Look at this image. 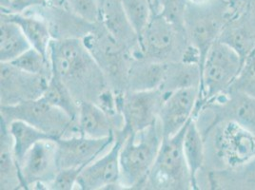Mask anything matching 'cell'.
<instances>
[{"label": "cell", "instance_id": "obj_1", "mask_svg": "<svg viewBox=\"0 0 255 190\" xmlns=\"http://www.w3.org/2000/svg\"><path fill=\"white\" fill-rule=\"evenodd\" d=\"M49 57L58 75L78 103L97 104L111 90L102 70L82 39H53Z\"/></svg>", "mask_w": 255, "mask_h": 190}, {"label": "cell", "instance_id": "obj_32", "mask_svg": "<svg viewBox=\"0 0 255 190\" xmlns=\"http://www.w3.org/2000/svg\"><path fill=\"white\" fill-rule=\"evenodd\" d=\"M229 90L238 91L255 98V52L245 60L240 73Z\"/></svg>", "mask_w": 255, "mask_h": 190}, {"label": "cell", "instance_id": "obj_42", "mask_svg": "<svg viewBox=\"0 0 255 190\" xmlns=\"http://www.w3.org/2000/svg\"><path fill=\"white\" fill-rule=\"evenodd\" d=\"M101 1H102V0H100V3H101Z\"/></svg>", "mask_w": 255, "mask_h": 190}, {"label": "cell", "instance_id": "obj_34", "mask_svg": "<svg viewBox=\"0 0 255 190\" xmlns=\"http://www.w3.org/2000/svg\"><path fill=\"white\" fill-rule=\"evenodd\" d=\"M188 0H161L160 14L169 21L184 27V16Z\"/></svg>", "mask_w": 255, "mask_h": 190}, {"label": "cell", "instance_id": "obj_8", "mask_svg": "<svg viewBox=\"0 0 255 190\" xmlns=\"http://www.w3.org/2000/svg\"><path fill=\"white\" fill-rule=\"evenodd\" d=\"M188 124L175 135L163 139L143 190H192L191 175L183 151V140Z\"/></svg>", "mask_w": 255, "mask_h": 190}, {"label": "cell", "instance_id": "obj_15", "mask_svg": "<svg viewBox=\"0 0 255 190\" xmlns=\"http://www.w3.org/2000/svg\"><path fill=\"white\" fill-rule=\"evenodd\" d=\"M115 140L116 133L107 138H91L82 134H75L57 139L59 168L84 169L108 151Z\"/></svg>", "mask_w": 255, "mask_h": 190}, {"label": "cell", "instance_id": "obj_23", "mask_svg": "<svg viewBox=\"0 0 255 190\" xmlns=\"http://www.w3.org/2000/svg\"><path fill=\"white\" fill-rule=\"evenodd\" d=\"M0 190H22L20 171L12 149L8 123L0 118Z\"/></svg>", "mask_w": 255, "mask_h": 190}, {"label": "cell", "instance_id": "obj_5", "mask_svg": "<svg viewBox=\"0 0 255 190\" xmlns=\"http://www.w3.org/2000/svg\"><path fill=\"white\" fill-rule=\"evenodd\" d=\"M205 140L206 155L213 164L209 170L239 166L255 157V135L234 121H223L211 128Z\"/></svg>", "mask_w": 255, "mask_h": 190}, {"label": "cell", "instance_id": "obj_37", "mask_svg": "<svg viewBox=\"0 0 255 190\" xmlns=\"http://www.w3.org/2000/svg\"><path fill=\"white\" fill-rule=\"evenodd\" d=\"M149 2H150V4H151L153 13H154V14L159 13L160 7H161V0H149Z\"/></svg>", "mask_w": 255, "mask_h": 190}, {"label": "cell", "instance_id": "obj_25", "mask_svg": "<svg viewBox=\"0 0 255 190\" xmlns=\"http://www.w3.org/2000/svg\"><path fill=\"white\" fill-rule=\"evenodd\" d=\"M183 151L191 175L192 190H200L198 178L206 162V147L202 133L193 118L186 128L183 140Z\"/></svg>", "mask_w": 255, "mask_h": 190}, {"label": "cell", "instance_id": "obj_29", "mask_svg": "<svg viewBox=\"0 0 255 190\" xmlns=\"http://www.w3.org/2000/svg\"><path fill=\"white\" fill-rule=\"evenodd\" d=\"M42 97L50 104L62 109L69 116L77 121L79 103L76 101L74 95H72L71 91L60 79V77L54 73H53L48 81Z\"/></svg>", "mask_w": 255, "mask_h": 190}, {"label": "cell", "instance_id": "obj_27", "mask_svg": "<svg viewBox=\"0 0 255 190\" xmlns=\"http://www.w3.org/2000/svg\"><path fill=\"white\" fill-rule=\"evenodd\" d=\"M31 48L21 28L0 15V63H10Z\"/></svg>", "mask_w": 255, "mask_h": 190}, {"label": "cell", "instance_id": "obj_12", "mask_svg": "<svg viewBox=\"0 0 255 190\" xmlns=\"http://www.w3.org/2000/svg\"><path fill=\"white\" fill-rule=\"evenodd\" d=\"M59 170L56 140L36 143L19 167L22 190H48Z\"/></svg>", "mask_w": 255, "mask_h": 190}, {"label": "cell", "instance_id": "obj_39", "mask_svg": "<svg viewBox=\"0 0 255 190\" xmlns=\"http://www.w3.org/2000/svg\"><path fill=\"white\" fill-rule=\"evenodd\" d=\"M208 1H211V0H188V2L193 3V4H201V3H205Z\"/></svg>", "mask_w": 255, "mask_h": 190}, {"label": "cell", "instance_id": "obj_2", "mask_svg": "<svg viewBox=\"0 0 255 190\" xmlns=\"http://www.w3.org/2000/svg\"><path fill=\"white\" fill-rule=\"evenodd\" d=\"M133 57L159 63H201L200 53L190 45L184 27L171 23L160 13L153 14L148 26L140 33L138 49Z\"/></svg>", "mask_w": 255, "mask_h": 190}, {"label": "cell", "instance_id": "obj_4", "mask_svg": "<svg viewBox=\"0 0 255 190\" xmlns=\"http://www.w3.org/2000/svg\"><path fill=\"white\" fill-rule=\"evenodd\" d=\"M236 9L237 4L229 0H211L201 4L188 2L184 29L190 45L200 53L201 70L206 54L219 39Z\"/></svg>", "mask_w": 255, "mask_h": 190}, {"label": "cell", "instance_id": "obj_36", "mask_svg": "<svg viewBox=\"0 0 255 190\" xmlns=\"http://www.w3.org/2000/svg\"><path fill=\"white\" fill-rule=\"evenodd\" d=\"M48 0H0L1 12L20 13L45 5Z\"/></svg>", "mask_w": 255, "mask_h": 190}, {"label": "cell", "instance_id": "obj_24", "mask_svg": "<svg viewBox=\"0 0 255 190\" xmlns=\"http://www.w3.org/2000/svg\"><path fill=\"white\" fill-rule=\"evenodd\" d=\"M167 63L133 57L128 76V91H150L163 84Z\"/></svg>", "mask_w": 255, "mask_h": 190}, {"label": "cell", "instance_id": "obj_13", "mask_svg": "<svg viewBox=\"0 0 255 190\" xmlns=\"http://www.w3.org/2000/svg\"><path fill=\"white\" fill-rule=\"evenodd\" d=\"M115 143L103 155L88 165L81 171L76 189L81 190H122L120 185V149L127 137L117 131Z\"/></svg>", "mask_w": 255, "mask_h": 190}, {"label": "cell", "instance_id": "obj_3", "mask_svg": "<svg viewBox=\"0 0 255 190\" xmlns=\"http://www.w3.org/2000/svg\"><path fill=\"white\" fill-rule=\"evenodd\" d=\"M159 120L136 133L128 134L120 149L122 190H143L163 142Z\"/></svg>", "mask_w": 255, "mask_h": 190}, {"label": "cell", "instance_id": "obj_26", "mask_svg": "<svg viewBox=\"0 0 255 190\" xmlns=\"http://www.w3.org/2000/svg\"><path fill=\"white\" fill-rule=\"evenodd\" d=\"M201 81L202 71L199 64L187 61L170 62L166 65L165 77L160 90L169 95L183 89H200Z\"/></svg>", "mask_w": 255, "mask_h": 190}, {"label": "cell", "instance_id": "obj_7", "mask_svg": "<svg viewBox=\"0 0 255 190\" xmlns=\"http://www.w3.org/2000/svg\"><path fill=\"white\" fill-rule=\"evenodd\" d=\"M243 64L241 56L230 46L219 40L213 44L203 62L199 98L193 115L205 104L229 91Z\"/></svg>", "mask_w": 255, "mask_h": 190}, {"label": "cell", "instance_id": "obj_21", "mask_svg": "<svg viewBox=\"0 0 255 190\" xmlns=\"http://www.w3.org/2000/svg\"><path fill=\"white\" fill-rule=\"evenodd\" d=\"M0 15L16 23L21 28L32 48L42 53L44 56L49 57L53 36L48 23L40 14L31 9L20 13L1 12Z\"/></svg>", "mask_w": 255, "mask_h": 190}, {"label": "cell", "instance_id": "obj_38", "mask_svg": "<svg viewBox=\"0 0 255 190\" xmlns=\"http://www.w3.org/2000/svg\"><path fill=\"white\" fill-rule=\"evenodd\" d=\"M247 3H248V6L251 8V10L255 12V0H247Z\"/></svg>", "mask_w": 255, "mask_h": 190}, {"label": "cell", "instance_id": "obj_6", "mask_svg": "<svg viewBox=\"0 0 255 190\" xmlns=\"http://www.w3.org/2000/svg\"><path fill=\"white\" fill-rule=\"evenodd\" d=\"M82 40L102 70L111 89L116 94L127 92L132 53L117 42L101 21L97 22L93 32Z\"/></svg>", "mask_w": 255, "mask_h": 190}, {"label": "cell", "instance_id": "obj_9", "mask_svg": "<svg viewBox=\"0 0 255 190\" xmlns=\"http://www.w3.org/2000/svg\"><path fill=\"white\" fill-rule=\"evenodd\" d=\"M0 118L8 124L15 120L26 122L54 140L80 134L77 121L43 97L14 106H0Z\"/></svg>", "mask_w": 255, "mask_h": 190}, {"label": "cell", "instance_id": "obj_28", "mask_svg": "<svg viewBox=\"0 0 255 190\" xmlns=\"http://www.w3.org/2000/svg\"><path fill=\"white\" fill-rule=\"evenodd\" d=\"M8 126L12 139L13 154L18 167H20L26 154L36 143L46 139H53L38 128L20 120L12 121Z\"/></svg>", "mask_w": 255, "mask_h": 190}, {"label": "cell", "instance_id": "obj_16", "mask_svg": "<svg viewBox=\"0 0 255 190\" xmlns=\"http://www.w3.org/2000/svg\"><path fill=\"white\" fill-rule=\"evenodd\" d=\"M49 25L53 39H84L96 28V23L88 21L69 10L63 4L47 2L32 8Z\"/></svg>", "mask_w": 255, "mask_h": 190}, {"label": "cell", "instance_id": "obj_30", "mask_svg": "<svg viewBox=\"0 0 255 190\" xmlns=\"http://www.w3.org/2000/svg\"><path fill=\"white\" fill-rule=\"evenodd\" d=\"M10 63L22 71L29 74L40 75L47 79H50L53 74V66L50 58L44 56L42 53L33 48L22 53L20 56Z\"/></svg>", "mask_w": 255, "mask_h": 190}, {"label": "cell", "instance_id": "obj_19", "mask_svg": "<svg viewBox=\"0 0 255 190\" xmlns=\"http://www.w3.org/2000/svg\"><path fill=\"white\" fill-rule=\"evenodd\" d=\"M100 8V21L105 29L133 55L138 49V33L128 17L122 0H102Z\"/></svg>", "mask_w": 255, "mask_h": 190}, {"label": "cell", "instance_id": "obj_31", "mask_svg": "<svg viewBox=\"0 0 255 190\" xmlns=\"http://www.w3.org/2000/svg\"><path fill=\"white\" fill-rule=\"evenodd\" d=\"M122 4L139 36L154 14L149 0H122Z\"/></svg>", "mask_w": 255, "mask_h": 190}, {"label": "cell", "instance_id": "obj_20", "mask_svg": "<svg viewBox=\"0 0 255 190\" xmlns=\"http://www.w3.org/2000/svg\"><path fill=\"white\" fill-rule=\"evenodd\" d=\"M209 189L213 190H255V157L239 166L208 170Z\"/></svg>", "mask_w": 255, "mask_h": 190}, {"label": "cell", "instance_id": "obj_41", "mask_svg": "<svg viewBox=\"0 0 255 190\" xmlns=\"http://www.w3.org/2000/svg\"><path fill=\"white\" fill-rule=\"evenodd\" d=\"M231 2H241V1H245V0H229Z\"/></svg>", "mask_w": 255, "mask_h": 190}, {"label": "cell", "instance_id": "obj_17", "mask_svg": "<svg viewBox=\"0 0 255 190\" xmlns=\"http://www.w3.org/2000/svg\"><path fill=\"white\" fill-rule=\"evenodd\" d=\"M198 98V88L178 90L168 95L158 119L164 138L175 135L189 123L193 116Z\"/></svg>", "mask_w": 255, "mask_h": 190}, {"label": "cell", "instance_id": "obj_10", "mask_svg": "<svg viewBox=\"0 0 255 190\" xmlns=\"http://www.w3.org/2000/svg\"><path fill=\"white\" fill-rule=\"evenodd\" d=\"M192 118L203 136L223 121H234L255 135V98L229 90L205 104Z\"/></svg>", "mask_w": 255, "mask_h": 190}, {"label": "cell", "instance_id": "obj_43", "mask_svg": "<svg viewBox=\"0 0 255 190\" xmlns=\"http://www.w3.org/2000/svg\"></svg>", "mask_w": 255, "mask_h": 190}, {"label": "cell", "instance_id": "obj_33", "mask_svg": "<svg viewBox=\"0 0 255 190\" xmlns=\"http://www.w3.org/2000/svg\"><path fill=\"white\" fill-rule=\"evenodd\" d=\"M62 4L88 21H100V0H62Z\"/></svg>", "mask_w": 255, "mask_h": 190}, {"label": "cell", "instance_id": "obj_35", "mask_svg": "<svg viewBox=\"0 0 255 190\" xmlns=\"http://www.w3.org/2000/svg\"><path fill=\"white\" fill-rule=\"evenodd\" d=\"M83 169H61L49 186L48 190H73L77 186V180Z\"/></svg>", "mask_w": 255, "mask_h": 190}, {"label": "cell", "instance_id": "obj_22", "mask_svg": "<svg viewBox=\"0 0 255 190\" xmlns=\"http://www.w3.org/2000/svg\"><path fill=\"white\" fill-rule=\"evenodd\" d=\"M77 125L79 133L87 137H110L116 132L114 123L106 111L90 101L79 103Z\"/></svg>", "mask_w": 255, "mask_h": 190}, {"label": "cell", "instance_id": "obj_18", "mask_svg": "<svg viewBox=\"0 0 255 190\" xmlns=\"http://www.w3.org/2000/svg\"><path fill=\"white\" fill-rule=\"evenodd\" d=\"M237 9L227 22L219 41L230 46L245 61L255 51V12L247 0L235 2Z\"/></svg>", "mask_w": 255, "mask_h": 190}, {"label": "cell", "instance_id": "obj_11", "mask_svg": "<svg viewBox=\"0 0 255 190\" xmlns=\"http://www.w3.org/2000/svg\"><path fill=\"white\" fill-rule=\"evenodd\" d=\"M167 96L168 94L160 89L127 91L122 94L120 98V110L124 120V127L121 131L128 136L156 123Z\"/></svg>", "mask_w": 255, "mask_h": 190}, {"label": "cell", "instance_id": "obj_40", "mask_svg": "<svg viewBox=\"0 0 255 190\" xmlns=\"http://www.w3.org/2000/svg\"><path fill=\"white\" fill-rule=\"evenodd\" d=\"M51 3H55V4H62V0H48Z\"/></svg>", "mask_w": 255, "mask_h": 190}, {"label": "cell", "instance_id": "obj_14", "mask_svg": "<svg viewBox=\"0 0 255 190\" xmlns=\"http://www.w3.org/2000/svg\"><path fill=\"white\" fill-rule=\"evenodd\" d=\"M0 65V106H14L42 97L49 79L11 63Z\"/></svg>", "mask_w": 255, "mask_h": 190}]
</instances>
